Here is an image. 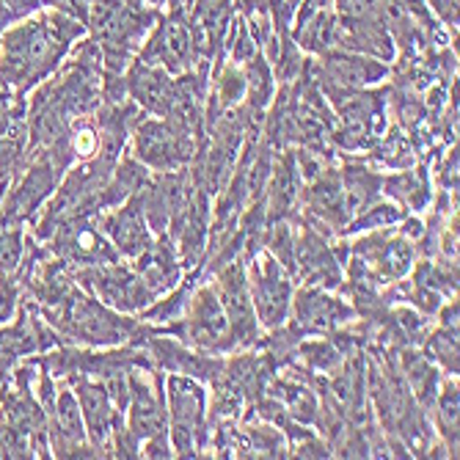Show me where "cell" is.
I'll return each instance as SVG.
<instances>
[{
  "label": "cell",
  "mask_w": 460,
  "mask_h": 460,
  "mask_svg": "<svg viewBox=\"0 0 460 460\" xmlns=\"http://www.w3.org/2000/svg\"><path fill=\"white\" fill-rule=\"evenodd\" d=\"M80 33L83 22L61 9L17 20L0 36V86L25 97L61 66Z\"/></svg>",
  "instance_id": "obj_1"
},
{
  "label": "cell",
  "mask_w": 460,
  "mask_h": 460,
  "mask_svg": "<svg viewBox=\"0 0 460 460\" xmlns=\"http://www.w3.org/2000/svg\"><path fill=\"white\" fill-rule=\"evenodd\" d=\"M207 394L190 375H172L165 381V411H169V433L174 452L182 457H196L193 441L201 438Z\"/></svg>",
  "instance_id": "obj_2"
},
{
  "label": "cell",
  "mask_w": 460,
  "mask_h": 460,
  "mask_svg": "<svg viewBox=\"0 0 460 460\" xmlns=\"http://www.w3.org/2000/svg\"><path fill=\"white\" fill-rule=\"evenodd\" d=\"M196 138L180 133L169 119H144L133 133V157L155 172H172L193 157Z\"/></svg>",
  "instance_id": "obj_3"
},
{
  "label": "cell",
  "mask_w": 460,
  "mask_h": 460,
  "mask_svg": "<svg viewBox=\"0 0 460 460\" xmlns=\"http://www.w3.org/2000/svg\"><path fill=\"white\" fill-rule=\"evenodd\" d=\"M69 386L77 394L80 402V413H83V425H86V436L89 444L100 452L108 449V444L113 441L116 430L124 425V413L119 411V405L113 402L105 381H97L92 375H69Z\"/></svg>",
  "instance_id": "obj_4"
},
{
  "label": "cell",
  "mask_w": 460,
  "mask_h": 460,
  "mask_svg": "<svg viewBox=\"0 0 460 460\" xmlns=\"http://www.w3.org/2000/svg\"><path fill=\"white\" fill-rule=\"evenodd\" d=\"M248 296H251V304H254L257 320L265 328L284 325L289 304H292V287H289V279H287L281 262L273 254H265L262 265L251 268Z\"/></svg>",
  "instance_id": "obj_5"
},
{
  "label": "cell",
  "mask_w": 460,
  "mask_h": 460,
  "mask_svg": "<svg viewBox=\"0 0 460 460\" xmlns=\"http://www.w3.org/2000/svg\"><path fill=\"white\" fill-rule=\"evenodd\" d=\"M188 342L193 348H229L232 331L224 304L213 287H201L188 304Z\"/></svg>",
  "instance_id": "obj_6"
},
{
  "label": "cell",
  "mask_w": 460,
  "mask_h": 460,
  "mask_svg": "<svg viewBox=\"0 0 460 460\" xmlns=\"http://www.w3.org/2000/svg\"><path fill=\"white\" fill-rule=\"evenodd\" d=\"M100 226L105 232V237L111 240V245L119 251V257H138L141 251H146V245L152 243L149 234V221L141 210L138 196L124 199L121 204H116L111 213H97Z\"/></svg>",
  "instance_id": "obj_7"
},
{
  "label": "cell",
  "mask_w": 460,
  "mask_h": 460,
  "mask_svg": "<svg viewBox=\"0 0 460 460\" xmlns=\"http://www.w3.org/2000/svg\"><path fill=\"white\" fill-rule=\"evenodd\" d=\"M218 298L224 304V312L229 317V331L234 345H248L257 340V312L248 296V279L243 270V262H232L221 273Z\"/></svg>",
  "instance_id": "obj_8"
},
{
  "label": "cell",
  "mask_w": 460,
  "mask_h": 460,
  "mask_svg": "<svg viewBox=\"0 0 460 460\" xmlns=\"http://www.w3.org/2000/svg\"><path fill=\"white\" fill-rule=\"evenodd\" d=\"M353 251L364 265H369V270H375V276H381L378 281H397L413 265L411 245L402 237H389L384 232L358 240Z\"/></svg>",
  "instance_id": "obj_9"
},
{
  "label": "cell",
  "mask_w": 460,
  "mask_h": 460,
  "mask_svg": "<svg viewBox=\"0 0 460 460\" xmlns=\"http://www.w3.org/2000/svg\"><path fill=\"white\" fill-rule=\"evenodd\" d=\"M124 86L130 89L133 100L146 108L155 116H169L172 105H174V94H177V80H172V72H165L157 64L149 61H138L130 72V77L124 80Z\"/></svg>",
  "instance_id": "obj_10"
},
{
  "label": "cell",
  "mask_w": 460,
  "mask_h": 460,
  "mask_svg": "<svg viewBox=\"0 0 460 460\" xmlns=\"http://www.w3.org/2000/svg\"><path fill=\"white\" fill-rule=\"evenodd\" d=\"M193 56V39H190V28L172 17V20H165L152 41L144 48L141 53V61H149V64H157L163 66L165 72H185L190 66V58Z\"/></svg>",
  "instance_id": "obj_11"
},
{
  "label": "cell",
  "mask_w": 460,
  "mask_h": 460,
  "mask_svg": "<svg viewBox=\"0 0 460 460\" xmlns=\"http://www.w3.org/2000/svg\"><path fill=\"white\" fill-rule=\"evenodd\" d=\"M323 75L342 89H367L389 75V66L378 58L333 50L323 56Z\"/></svg>",
  "instance_id": "obj_12"
},
{
  "label": "cell",
  "mask_w": 460,
  "mask_h": 460,
  "mask_svg": "<svg viewBox=\"0 0 460 460\" xmlns=\"http://www.w3.org/2000/svg\"><path fill=\"white\" fill-rule=\"evenodd\" d=\"M356 312L345 304L325 296L323 289H301L296 296V320L301 331H333L337 325L348 323Z\"/></svg>",
  "instance_id": "obj_13"
},
{
  "label": "cell",
  "mask_w": 460,
  "mask_h": 460,
  "mask_svg": "<svg viewBox=\"0 0 460 460\" xmlns=\"http://www.w3.org/2000/svg\"><path fill=\"white\" fill-rule=\"evenodd\" d=\"M296 265L298 270L306 276L309 284H323L328 289L340 287V265H337V257L331 254V248L320 240V234L314 232H306L298 243H296Z\"/></svg>",
  "instance_id": "obj_14"
},
{
  "label": "cell",
  "mask_w": 460,
  "mask_h": 460,
  "mask_svg": "<svg viewBox=\"0 0 460 460\" xmlns=\"http://www.w3.org/2000/svg\"><path fill=\"white\" fill-rule=\"evenodd\" d=\"M245 92H248V105L251 111H265L270 105V97L276 92V83H273V72L270 64L265 61V56H254L245 61Z\"/></svg>",
  "instance_id": "obj_15"
},
{
  "label": "cell",
  "mask_w": 460,
  "mask_h": 460,
  "mask_svg": "<svg viewBox=\"0 0 460 460\" xmlns=\"http://www.w3.org/2000/svg\"><path fill=\"white\" fill-rule=\"evenodd\" d=\"M298 172H296V163H292V157H287L276 174H273V185H270V216L281 218L292 204H296L298 199Z\"/></svg>",
  "instance_id": "obj_16"
},
{
  "label": "cell",
  "mask_w": 460,
  "mask_h": 460,
  "mask_svg": "<svg viewBox=\"0 0 460 460\" xmlns=\"http://www.w3.org/2000/svg\"><path fill=\"white\" fill-rule=\"evenodd\" d=\"M405 218V213L394 204H375L369 210H361L356 213V221L353 224H345L342 232H378V229H386L392 224H400Z\"/></svg>",
  "instance_id": "obj_17"
},
{
  "label": "cell",
  "mask_w": 460,
  "mask_h": 460,
  "mask_svg": "<svg viewBox=\"0 0 460 460\" xmlns=\"http://www.w3.org/2000/svg\"><path fill=\"white\" fill-rule=\"evenodd\" d=\"M436 422L457 455V384H452V381L444 386L441 397L436 400Z\"/></svg>",
  "instance_id": "obj_18"
},
{
  "label": "cell",
  "mask_w": 460,
  "mask_h": 460,
  "mask_svg": "<svg viewBox=\"0 0 460 460\" xmlns=\"http://www.w3.org/2000/svg\"><path fill=\"white\" fill-rule=\"evenodd\" d=\"M389 0H337V20L340 22H369L386 20Z\"/></svg>",
  "instance_id": "obj_19"
},
{
  "label": "cell",
  "mask_w": 460,
  "mask_h": 460,
  "mask_svg": "<svg viewBox=\"0 0 460 460\" xmlns=\"http://www.w3.org/2000/svg\"><path fill=\"white\" fill-rule=\"evenodd\" d=\"M245 94V75L237 69V66H229L221 72L218 83H216V97L224 108L229 105H237Z\"/></svg>",
  "instance_id": "obj_20"
},
{
  "label": "cell",
  "mask_w": 460,
  "mask_h": 460,
  "mask_svg": "<svg viewBox=\"0 0 460 460\" xmlns=\"http://www.w3.org/2000/svg\"><path fill=\"white\" fill-rule=\"evenodd\" d=\"M20 298H22V289H20L17 279L14 276H0V325L17 317V312L22 306Z\"/></svg>",
  "instance_id": "obj_21"
},
{
  "label": "cell",
  "mask_w": 460,
  "mask_h": 460,
  "mask_svg": "<svg viewBox=\"0 0 460 460\" xmlns=\"http://www.w3.org/2000/svg\"><path fill=\"white\" fill-rule=\"evenodd\" d=\"M433 6L441 14V20H447L449 25H457V0H433Z\"/></svg>",
  "instance_id": "obj_22"
},
{
  "label": "cell",
  "mask_w": 460,
  "mask_h": 460,
  "mask_svg": "<svg viewBox=\"0 0 460 460\" xmlns=\"http://www.w3.org/2000/svg\"><path fill=\"white\" fill-rule=\"evenodd\" d=\"M265 4V0H251V6H262Z\"/></svg>",
  "instance_id": "obj_23"
},
{
  "label": "cell",
  "mask_w": 460,
  "mask_h": 460,
  "mask_svg": "<svg viewBox=\"0 0 460 460\" xmlns=\"http://www.w3.org/2000/svg\"><path fill=\"white\" fill-rule=\"evenodd\" d=\"M146 4H155L157 6V4H163V0H146Z\"/></svg>",
  "instance_id": "obj_24"
}]
</instances>
